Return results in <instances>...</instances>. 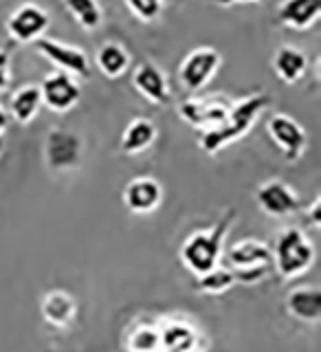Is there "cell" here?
I'll list each match as a JSON object with an SVG mask.
<instances>
[{"instance_id":"obj_18","label":"cell","mask_w":321,"mask_h":352,"mask_svg":"<svg viewBox=\"0 0 321 352\" xmlns=\"http://www.w3.org/2000/svg\"><path fill=\"white\" fill-rule=\"evenodd\" d=\"M286 313L302 324H319L321 319V291L313 284L295 286L286 295Z\"/></svg>"},{"instance_id":"obj_16","label":"cell","mask_w":321,"mask_h":352,"mask_svg":"<svg viewBox=\"0 0 321 352\" xmlns=\"http://www.w3.org/2000/svg\"><path fill=\"white\" fill-rule=\"evenodd\" d=\"M40 313H42V319L47 326H51L55 330L69 328L77 317V300L69 291L53 289L42 297Z\"/></svg>"},{"instance_id":"obj_23","label":"cell","mask_w":321,"mask_h":352,"mask_svg":"<svg viewBox=\"0 0 321 352\" xmlns=\"http://www.w3.org/2000/svg\"><path fill=\"white\" fill-rule=\"evenodd\" d=\"M64 9L86 33H95L104 22V11L99 0H64Z\"/></svg>"},{"instance_id":"obj_7","label":"cell","mask_w":321,"mask_h":352,"mask_svg":"<svg viewBox=\"0 0 321 352\" xmlns=\"http://www.w3.org/2000/svg\"><path fill=\"white\" fill-rule=\"evenodd\" d=\"M231 99L225 95H190L179 104V117L198 132L214 130L225 124Z\"/></svg>"},{"instance_id":"obj_30","label":"cell","mask_w":321,"mask_h":352,"mask_svg":"<svg viewBox=\"0 0 321 352\" xmlns=\"http://www.w3.org/2000/svg\"><path fill=\"white\" fill-rule=\"evenodd\" d=\"M218 7H234V5H249V3H260V0H214Z\"/></svg>"},{"instance_id":"obj_27","label":"cell","mask_w":321,"mask_h":352,"mask_svg":"<svg viewBox=\"0 0 321 352\" xmlns=\"http://www.w3.org/2000/svg\"><path fill=\"white\" fill-rule=\"evenodd\" d=\"M11 51L0 47V93H7L11 88Z\"/></svg>"},{"instance_id":"obj_13","label":"cell","mask_w":321,"mask_h":352,"mask_svg":"<svg viewBox=\"0 0 321 352\" xmlns=\"http://www.w3.org/2000/svg\"><path fill=\"white\" fill-rule=\"evenodd\" d=\"M135 91L152 106H168L172 102V88L168 75L161 71L152 60H143L135 66L130 77Z\"/></svg>"},{"instance_id":"obj_22","label":"cell","mask_w":321,"mask_h":352,"mask_svg":"<svg viewBox=\"0 0 321 352\" xmlns=\"http://www.w3.org/2000/svg\"><path fill=\"white\" fill-rule=\"evenodd\" d=\"M42 108V95L38 84H22L11 93L9 99V117L20 126H29L38 117Z\"/></svg>"},{"instance_id":"obj_28","label":"cell","mask_w":321,"mask_h":352,"mask_svg":"<svg viewBox=\"0 0 321 352\" xmlns=\"http://www.w3.org/2000/svg\"><path fill=\"white\" fill-rule=\"evenodd\" d=\"M304 220H306V225L313 227V229L321 227V196L319 194L313 198L311 205L304 207Z\"/></svg>"},{"instance_id":"obj_26","label":"cell","mask_w":321,"mask_h":352,"mask_svg":"<svg viewBox=\"0 0 321 352\" xmlns=\"http://www.w3.org/2000/svg\"><path fill=\"white\" fill-rule=\"evenodd\" d=\"M128 11L141 22H154L163 14V0H124Z\"/></svg>"},{"instance_id":"obj_3","label":"cell","mask_w":321,"mask_h":352,"mask_svg":"<svg viewBox=\"0 0 321 352\" xmlns=\"http://www.w3.org/2000/svg\"><path fill=\"white\" fill-rule=\"evenodd\" d=\"M317 251L313 240L300 227H284L273 240L271 262L284 280H295L313 269Z\"/></svg>"},{"instance_id":"obj_6","label":"cell","mask_w":321,"mask_h":352,"mask_svg":"<svg viewBox=\"0 0 321 352\" xmlns=\"http://www.w3.org/2000/svg\"><path fill=\"white\" fill-rule=\"evenodd\" d=\"M223 66V55L214 47H196L185 55L179 64V82L185 93L196 95L214 80Z\"/></svg>"},{"instance_id":"obj_24","label":"cell","mask_w":321,"mask_h":352,"mask_svg":"<svg viewBox=\"0 0 321 352\" xmlns=\"http://www.w3.org/2000/svg\"><path fill=\"white\" fill-rule=\"evenodd\" d=\"M194 289L198 293H205V295H220L229 291L231 286L238 284L236 282V275L229 267H223V264H218V267L209 269L201 275H194Z\"/></svg>"},{"instance_id":"obj_12","label":"cell","mask_w":321,"mask_h":352,"mask_svg":"<svg viewBox=\"0 0 321 352\" xmlns=\"http://www.w3.org/2000/svg\"><path fill=\"white\" fill-rule=\"evenodd\" d=\"M256 203L262 214L271 218H289L302 209V201L293 187L282 179H269L258 185Z\"/></svg>"},{"instance_id":"obj_21","label":"cell","mask_w":321,"mask_h":352,"mask_svg":"<svg viewBox=\"0 0 321 352\" xmlns=\"http://www.w3.org/2000/svg\"><path fill=\"white\" fill-rule=\"evenodd\" d=\"M95 66L108 80H119L130 69V53L121 42L106 40L99 44V49L95 53Z\"/></svg>"},{"instance_id":"obj_20","label":"cell","mask_w":321,"mask_h":352,"mask_svg":"<svg viewBox=\"0 0 321 352\" xmlns=\"http://www.w3.org/2000/svg\"><path fill=\"white\" fill-rule=\"evenodd\" d=\"M308 69H311V60H308V55L300 47H293V44H284V47H280L273 55L275 75L289 86L304 80Z\"/></svg>"},{"instance_id":"obj_10","label":"cell","mask_w":321,"mask_h":352,"mask_svg":"<svg viewBox=\"0 0 321 352\" xmlns=\"http://www.w3.org/2000/svg\"><path fill=\"white\" fill-rule=\"evenodd\" d=\"M51 27L49 11L36 3H22L9 14L5 29L7 36L18 44H33L47 36Z\"/></svg>"},{"instance_id":"obj_9","label":"cell","mask_w":321,"mask_h":352,"mask_svg":"<svg viewBox=\"0 0 321 352\" xmlns=\"http://www.w3.org/2000/svg\"><path fill=\"white\" fill-rule=\"evenodd\" d=\"M42 95V106H47L51 113H69L82 99V82L80 77L53 69L44 75V80L38 84Z\"/></svg>"},{"instance_id":"obj_1","label":"cell","mask_w":321,"mask_h":352,"mask_svg":"<svg viewBox=\"0 0 321 352\" xmlns=\"http://www.w3.org/2000/svg\"><path fill=\"white\" fill-rule=\"evenodd\" d=\"M269 106H271L269 93H251L247 97L236 99V102H231L225 124L214 130L201 132L198 146H201V150L209 154V157H216L218 152L229 148L231 143L245 139L249 132L256 128L258 119L267 113Z\"/></svg>"},{"instance_id":"obj_14","label":"cell","mask_w":321,"mask_h":352,"mask_svg":"<svg viewBox=\"0 0 321 352\" xmlns=\"http://www.w3.org/2000/svg\"><path fill=\"white\" fill-rule=\"evenodd\" d=\"M163 196V185L154 176H135V179L126 183L124 192H121V201H124V207L130 214L148 216L161 207Z\"/></svg>"},{"instance_id":"obj_15","label":"cell","mask_w":321,"mask_h":352,"mask_svg":"<svg viewBox=\"0 0 321 352\" xmlns=\"http://www.w3.org/2000/svg\"><path fill=\"white\" fill-rule=\"evenodd\" d=\"M161 352H203L205 337L192 322L170 317L159 324Z\"/></svg>"},{"instance_id":"obj_25","label":"cell","mask_w":321,"mask_h":352,"mask_svg":"<svg viewBox=\"0 0 321 352\" xmlns=\"http://www.w3.org/2000/svg\"><path fill=\"white\" fill-rule=\"evenodd\" d=\"M128 352H161L159 326L154 324H137L126 337Z\"/></svg>"},{"instance_id":"obj_8","label":"cell","mask_w":321,"mask_h":352,"mask_svg":"<svg viewBox=\"0 0 321 352\" xmlns=\"http://www.w3.org/2000/svg\"><path fill=\"white\" fill-rule=\"evenodd\" d=\"M267 135L280 148L286 163H297L308 150V132L295 117L286 113H273L267 119Z\"/></svg>"},{"instance_id":"obj_19","label":"cell","mask_w":321,"mask_h":352,"mask_svg":"<svg viewBox=\"0 0 321 352\" xmlns=\"http://www.w3.org/2000/svg\"><path fill=\"white\" fill-rule=\"evenodd\" d=\"M157 139H159L157 124L148 117H135L132 121H128V126L121 132L119 150L128 154V157H137V154L150 150Z\"/></svg>"},{"instance_id":"obj_5","label":"cell","mask_w":321,"mask_h":352,"mask_svg":"<svg viewBox=\"0 0 321 352\" xmlns=\"http://www.w3.org/2000/svg\"><path fill=\"white\" fill-rule=\"evenodd\" d=\"M42 159L51 172H71L82 165L84 159V139L80 132L55 126L44 135Z\"/></svg>"},{"instance_id":"obj_11","label":"cell","mask_w":321,"mask_h":352,"mask_svg":"<svg viewBox=\"0 0 321 352\" xmlns=\"http://www.w3.org/2000/svg\"><path fill=\"white\" fill-rule=\"evenodd\" d=\"M36 44L38 53L47 60L51 66H55L58 71L71 73L75 77H88L91 75V58L86 55V51L77 44H66L53 38H40L33 42Z\"/></svg>"},{"instance_id":"obj_2","label":"cell","mask_w":321,"mask_h":352,"mask_svg":"<svg viewBox=\"0 0 321 352\" xmlns=\"http://www.w3.org/2000/svg\"><path fill=\"white\" fill-rule=\"evenodd\" d=\"M236 220V209H227V212L216 220V225L209 229L194 231L185 238L181 245L179 258L183 267L192 275H201L209 269H214L223 260L225 253V240L229 236V229Z\"/></svg>"},{"instance_id":"obj_4","label":"cell","mask_w":321,"mask_h":352,"mask_svg":"<svg viewBox=\"0 0 321 352\" xmlns=\"http://www.w3.org/2000/svg\"><path fill=\"white\" fill-rule=\"evenodd\" d=\"M223 258L227 267L234 271L238 284H258L269 275L271 262V247L260 238H242L234 242Z\"/></svg>"},{"instance_id":"obj_31","label":"cell","mask_w":321,"mask_h":352,"mask_svg":"<svg viewBox=\"0 0 321 352\" xmlns=\"http://www.w3.org/2000/svg\"><path fill=\"white\" fill-rule=\"evenodd\" d=\"M3 152H5V139L0 137V159H3Z\"/></svg>"},{"instance_id":"obj_17","label":"cell","mask_w":321,"mask_h":352,"mask_svg":"<svg viewBox=\"0 0 321 352\" xmlns=\"http://www.w3.org/2000/svg\"><path fill=\"white\" fill-rule=\"evenodd\" d=\"M321 18V0H282L278 7V22L293 31L313 29Z\"/></svg>"},{"instance_id":"obj_29","label":"cell","mask_w":321,"mask_h":352,"mask_svg":"<svg viewBox=\"0 0 321 352\" xmlns=\"http://www.w3.org/2000/svg\"><path fill=\"white\" fill-rule=\"evenodd\" d=\"M9 110L3 106V104H0V137H3L5 135V132H7V128H9Z\"/></svg>"}]
</instances>
